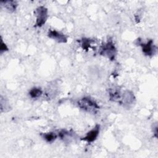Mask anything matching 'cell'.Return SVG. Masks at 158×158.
<instances>
[{
    "instance_id": "6da1fadb",
    "label": "cell",
    "mask_w": 158,
    "mask_h": 158,
    "mask_svg": "<svg viewBox=\"0 0 158 158\" xmlns=\"http://www.w3.org/2000/svg\"><path fill=\"white\" fill-rule=\"evenodd\" d=\"M117 52V48L112 38H109L106 42L103 43L99 49V55L104 56L112 61L115 60Z\"/></svg>"
},
{
    "instance_id": "7a4b0ae2",
    "label": "cell",
    "mask_w": 158,
    "mask_h": 158,
    "mask_svg": "<svg viewBox=\"0 0 158 158\" xmlns=\"http://www.w3.org/2000/svg\"><path fill=\"white\" fill-rule=\"evenodd\" d=\"M77 104L81 110L93 114H97L100 109L97 102L89 96H85L79 99Z\"/></svg>"
},
{
    "instance_id": "3957f363",
    "label": "cell",
    "mask_w": 158,
    "mask_h": 158,
    "mask_svg": "<svg viewBox=\"0 0 158 158\" xmlns=\"http://www.w3.org/2000/svg\"><path fill=\"white\" fill-rule=\"evenodd\" d=\"M136 44L141 46L142 52L145 56L152 57L156 53L157 47L154 44V41L151 39L143 43L140 38H138L136 40Z\"/></svg>"
},
{
    "instance_id": "277c9868",
    "label": "cell",
    "mask_w": 158,
    "mask_h": 158,
    "mask_svg": "<svg viewBox=\"0 0 158 158\" xmlns=\"http://www.w3.org/2000/svg\"><path fill=\"white\" fill-rule=\"evenodd\" d=\"M36 17V22L35 26L36 27H41L47 21L48 18V10L44 6H38L34 11Z\"/></svg>"
},
{
    "instance_id": "5b68a950",
    "label": "cell",
    "mask_w": 158,
    "mask_h": 158,
    "mask_svg": "<svg viewBox=\"0 0 158 158\" xmlns=\"http://www.w3.org/2000/svg\"><path fill=\"white\" fill-rule=\"evenodd\" d=\"M136 102V97L134 93L128 89H125L122 91L121 97L118 104L123 107L129 108L132 106Z\"/></svg>"
},
{
    "instance_id": "8992f818",
    "label": "cell",
    "mask_w": 158,
    "mask_h": 158,
    "mask_svg": "<svg viewBox=\"0 0 158 158\" xmlns=\"http://www.w3.org/2000/svg\"><path fill=\"white\" fill-rule=\"evenodd\" d=\"M100 132V125L99 124H96L91 130L88 131L86 133V135L82 138H81V141H86L88 143H93L94 141L98 136H99Z\"/></svg>"
},
{
    "instance_id": "52a82bcc",
    "label": "cell",
    "mask_w": 158,
    "mask_h": 158,
    "mask_svg": "<svg viewBox=\"0 0 158 158\" xmlns=\"http://www.w3.org/2000/svg\"><path fill=\"white\" fill-rule=\"evenodd\" d=\"M48 36L59 43H66L67 42V36L64 33L57 31L56 30H49L48 32Z\"/></svg>"
},
{
    "instance_id": "ba28073f",
    "label": "cell",
    "mask_w": 158,
    "mask_h": 158,
    "mask_svg": "<svg viewBox=\"0 0 158 158\" xmlns=\"http://www.w3.org/2000/svg\"><path fill=\"white\" fill-rule=\"evenodd\" d=\"M58 138L65 143L71 142L76 137V133L71 129L70 130L66 129H62L57 130Z\"/></svg>"
},
{
    "instance_id": "9c48e42d",
    "label": "cell",
    "mask_w": 158,
    "mask_h": 158,
    "mask_svg": "<svg viewBox=\"0 0 158 158\" xmlns=\"http://www.w3.org/2000/svg\"><path fill=\"white\" fill-rule=\"evenodd\" d=\"M122 91L118 86H113L108 89L109 98L110 101L118 103Z\"/></svg>"
},
{
    "instance_id": "30bf717a",
    "label": "cell",
    "mask_w": 158,
    "mask_h": 158,
    "mask_svg": "<svg viewBox=\"0 0 158 158\" xmlns=\"http://www.w3.org/2000/svg\"><path fill=\"white\" fill-rule=\"evenodd\" d=\"M1 5L7 12H14L18 7V2L16 1H2Z\"/></svg>"
},
{
    "instance_id": "8fae6325",
    "label": "cell",
    "mask_w": 158,
    "mask_h": 158,
    "mask_svg": "<svg viewBox=\"0 0 158 158\" xmlns=\"http://www.w3.org/2000/svg\"><path fill=\"white\" fill-rule=\"evenodd\" d=\"M40 136L45 141L49 143H53L58 138V135L57 131L41 133Z\"/></svg>"
},
{
    "instance_id": "7c38bea8",
    "label": "cell",
    "mask_w": 158,
    "mask_h": 158,
    "mask_svg": "<svg viewBox=\"0 0 158 158\" xmlns=\"http://www.w3.org/2000/svg\"><path fill=\"white\" fill-rule=\"evenodd\" d=\"M79 43H80L81 48L83 50L88 51L89 49L91 47L92 43H94V40L89 38H82L79 41Z\"/></svg>"
},
{
    "instance_id": "4fadbf2b",
    "label": "cell",
    "mask_w": 158,
    "mask_h": 158,
    "mask_svg": "<svg viewBox=\"0 0 158 158\" xmlns=\"http://www.w3.org/2000/svg\"><path fill=\"white\" fill-rule=\"evenodd\" d=\"M30 97L32 99H38L43 94V90L39 87H33L28 92Z\"/></svg>"
},
{
    "instance_id": "5bb4252c",
    "label": "cell",
    "mask_w": 158,
    "mask_h": 158,
    "mask_svg": "<svg viewBox=\"0 0 158 158\" xmlns=\"http://www.w3.org/2000/svg\"><path fill=\"white\" fill-rule=\"evenodd\" d=\"M0 105H1V112H6L9 110L10 106H9V102L5 98H3L2 96H1Z\"/></svg>"
},
{
    "instance_id": "9a60e30c",
    "label": "cell",
    "mask_w": 158,
    "mask_h": 158,
    "mask_svg": "<svg viewBox=\"0 0 158 158\" xmlns=\"http://www.w3.org/2000/svg\"><path fill=\"white\" fill-rule=\"evenodd\" d=\"M9 50L8 47L7 46V45L5 43H4L2 38H1V48H0V53L2 54L3 52L7 51Z\"/></svg>"
},
{
    "instance_id": "2e32d148",
    "label": "cell",
    "mask_w": 158,
    "mask_h": 158,
    "mask_svg": "<svg viewBox=\"0 0 158 158\" xmlns=\"http://www.w3.org/2000/svg\"><path fill=\"white\" fill-rule=\"evenodd\" d=\"M152 132L154 133V136L157 138V123H156L155 125L153 126Z\"/></svg>"
}]
</instances>
